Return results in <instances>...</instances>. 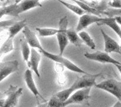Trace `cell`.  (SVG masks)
<instances>
[{
  "mask_svg": "<svg viewBox=\"0 0 121 107\" xmlns=\"http://www.w3.org/2000/svg\"><path fill=\"white\" fill-rule=\"evenodd\" d=\"M101 73H98V74H83L82 76L79 77L75 80V82L72 84V86L69 88L61 90V91L57 92L56 94H55L59 99L62 102H65L68 98L70 97L74 92L77 91L78 89L84 88H88V87H93L96 85V79L98 77H99Z\"/></svg>",
  "mask_w": 121,
  "mask_h": 107,
  "instance_id": "6da1fadb",
  "label": "cell"
},
{
  "mask_svg": "<svg viewBox=\"0 0 121 107\" xmlns=\"http://www.w3.org/2000/svg\"><path fill=\"white\" fill-rule=\"evenodd\" d=\"M104 18L99 17L98 15H94V14H91V13H85L83 15L80 16L79 20H78V24L76 27V31L78 32L82 31L85 28L89 26L92 24H98L102 22Z\"/></svg>",
  "mask_w": 121,
  "mask_h": 107,
  "instance_id": "ba28073f",
  "label": "cell"
},
{
  "mask_svg": "<svg viewBox=\"0 0 121 107\" xmlns=\"http://www.w3.org/2000/svg\"><path fill=\"white\" fill-rule=\"evenodd\" d=\"M19 68V62L17 60L0 62V83L10 74L13 73Z\"/></svg>",
  "mask_w": 121,
  "mask_h": 107,
  "instance_id": "9c48e42d",
  "label": "cell"
},
{
  "mask_svg": "<svg viewBox=\"0 0 121 107\" xmlns=\"http://www.w3.org/2000/svg\"><path fill=\"white\" fill-rule=\"evenodd\" d=\"M72 1H74V0H72Z\"/></svg>",
  "mask_w": 121,
  "mask_h": 107,
  "instance_id": "74e56055",
  "label": "cell"
},
{
  "mask_svg": "<svg viewBox=\"0 0 121 107\" xmlns=\"http://www.w3.org/2000/svg\"><path fill=\"white\" fill-rule=\"evenodd\" d=\"M100 31L104 40V52H107V53L116 52V53L121 54V48L119 43L106 34L103 29H101Z\"/></svg>",
  "mask_w": 121,
  "mask_h": 107,
  "instance_id": "30bf717a",
  "label": "cell"
},
{
  "mask_svg": "<svg viewBox=\"0 0 121 107\" xmlns=\"http://www.w3.org/2000/svg\"><path fill=\"white\" fill-rule=\"evenodd\" d=\"M64 65H62L61 63H58V62H56V65H55V70L57 73H62L63 71H64Z\"/></svg>",
  "mask_w": 121,
  "mask_h": 107,
  "instance_id": "f546056e",
  "label": "cell"
},
{
  "mask_svg": "<svg viewBox=\"0 0 121 107\" xmlns=\"http://www.w3.org/2000/svg\"><path fill=\"white\" fill-rule=\"evenodd\" d=\"M115 66H116V67H117L118 70H119V73L121 74V65H115Z\"/></svg>",
  "mask_w": 121,
  "mask_h": 107,
  "instance_id": "e575fe53",
  "label": "cell"
},
{
  "mask_svg": "<svg viewBox=\"0 0 121 107\" xmlns=\"http://www.w3.org/2000/svg\"><path fill=\"white\" fill-rule=\"evenodd\" d=\"M16 21L12 20V19H8V20H2L0 21V34L4 32V31H8L11 25H13Z\"/></svg>",
  "mask_w": 121,
  "mask_h": 107,
  "instance_id": "4316f807",
  "label": "cell"
},
{
  "mask_svg": "<svg viewBox=\"0 0 121 107\" xmlns=\"http://www.w3.org/2000/svg\"><path fill=\"white\" fill-rule=\"evenodd\" d=\"M0 1H1V2H4V1H5V0H0Z\"/></svg>",
  "mask_w": 121,
  "mask_h": 107,
  "instance_id": "8d00e7d4",
  "label": "cell"
},
{
  "mask_svg": "<svg viewBox=\"0 0 121 107\" xmlns=\"http://www.w3.org/2000/svg\"><path fill=\"white\" fill-rule=\"evenodd\" d=\"M108 5L110 8L121 9V0H111L108 3Z\"/></svg>",
  "mask_w": 121,
  "mask_h": 107,
  "instance_id": "83f0119b",
  "label": "cell"
},
{
  "mask_svg": "<svg viewBox=\"0 0 121 107\" xmlns=\"http://www.w3.org/2000/svg\"><path fill=\"white\" fill-rule=\"evenodd\" d=\"M21 52H22V57L24 61L28 62L30 60L31 49L30 48V45L26 40H22V41H21Z\"/></svg>",
  "mask_w": 121,
  "mask_h": 107,
  "instance_id": "603a6c76",
  "label": "cell"
},
{
  "mask_svg": "<svg viewBox=\"0 0 121 107\" xmlns=\"http://www.w3.org/2000/svg\"><path fill=\"white\" fill-rule=\"evenodd\" d=\"M24 78H25V84H26L28 89L32 92V94L35 96L36 99H39L40 96V92H39V90H38L37 87H36L34 79H33L32 71L30 70V68H28L25 72V76H24ZM40 97H41V96H40Z\"/></svg>",
  "mask_w": 121,
  "mask_h": 107,
  "instance_id": "5bb4252c",
  "label": "cell"
},
{
  "mask_svg": "<svg viewBox=\"0 0 121 107\" xmlns=\"http://www.w3.org/2000/svg\"><path fill=\"white\" fill-rule=\"evenodd\" d=\"M25 26H27V21L26 19H22L20 21H18V22H15L13 25L8 29V34H9V36L8 38H11L13 39L14 36H17V34L20 31H23L24 28Z\"/></svg>",
  "mask_w": 121,
  "mask_h": 107,
  "instance_id": "9a60e30c",
  "label": "cell"
},
{
  "mask_svg": "<svg viewBox=\"0 0 121 107\" xmlns=\"http://www.w3.org/2000/svg\"><path fill=\"white\" fill-rule=\"evenodd\" d=\"M113 107H121V102L118 100V101L116 102V103L114 104V105H113Z\"/></svg>",
  "mask_w": 121,
  "mask_h": 107,
  "instance_id": "4dcf8cb0",
  "label": "cell"
},
{
  "mask_svg": "<svg viewBox=\"0 0 121 107\" xmlns=\"http://www.w3.org/2000/svg\"><path fill=\"white\" fill-rule=\"evenodd\" d=\"M63 103L64 102H62L56 94H54L48 101L47 107H63Z\"/></svg>",
  "mask_w": 121,
  "mask_h": 107,
  "instance_id": "484cf974",
  "label": "cell"
},
{
  "mask_svg": "<svg viewBox=\"0 0 121 107\" xmlns=\"http://www.w3.org/2000/svg\"><path fill=\"white\" fill-rule=\"evenodd\" d=\"M94 87L113 94L114 97L117 98L119 101L121 102V81L110 78L97 84Z\"/></svg>",
  "mask_w": 121,
  "mask_h": 107,
  "instance_id": "277c9868",
  "label": "cell"
},
{
  "mask_svg": "<svg viewBox=\"0 0 121 107\" xmlns=\"http://www.w3.org/2000/svg\"><path fill=\"white\" fill-rule=\"evenodd\" d=\"M117 21V23L119 24V25H121V17H114Z\"/></svg>",
  "mask_w": 121,
  "mask_h": 107,
  "instance_id": "1f68e13d",
  "label": "cell"
},
{
  "mask_svg": "<svg viewBox=\"0 0 121 107\" xmlns=\"http://www.w3.org/2000/svg\"><path fill=\"white\" fill-rule=\"evenodd\" d=\"M35 30L39 36L41 37L53 36H56V34L58 33V29H56V28H39L37 27Z\"/></svg>",
  "mask_w": 121,
  "mask_h": 107,
  "instance_id": "7402d4cb",
  "label": "cell"
},
{
  "mask_svg": "<svg viewBox=\"0 0 121 107\" xmlns=\"http://www.w3.org/2000/svg\"><path fill=\"white\" fill-rule=\"evenodd\" d=\"M4 99H0V107H2L4 105Z\"/></svg>",
  "mask_w": 121,
  "mask_h": 107,
  "instance_id": "836d02e7",
  "label": "cell"
},
{
  "mask_svg": "<svg viewBox=\"0 0 121 107\" xmlns=\"http://www.w3.org/2000/svg\"><path fill=\"white\" fill-rule=\"evenodd\" d=\"M40 53L43 54L45 57L48 58L49 59L52 60L53 62H58V63H61L62 65H64L65 67L68 69V70L74 72V73H82V74H87V73H86L85 71L82 70V68H80L78 66H77L75 63H73L72 62H71L70 60L66 59V58H64L63 56H60V54H54V53H51V52H48L47 51H45L44 48L39 50Z\"/></svg>",
  "mask_w": 121,
  "mask_h": 107,
  "instance_id": "7a4b0ae2",
  "label": "cell"
},
{
  "mask_svg": "<svg viewBox=\"0 0 121 107\" xmlns=\"http://www.w3.org/2000/svg\"><path fill=\"white\" fill-rule=\"evenodd\" d=\"M57 83H58L59 85H65L66 83V78L65 76L64 73H59L58 77H57Z\"/></svg>",
  "mask_w": 121,
  "mask_h": 107,
  "instance_id": "f1b7e54d",
  "label": "cell"
},
{
  "mask_svg": "<svg viewBox=\"0 0 121 107\" xmlns=\"http://www.w3.org/2000/svg\"><path fill=\"white\" fill-rule=\"evenodd\" d=\"M78 35H79L80 38L82 39V42H84L87 46L91 48V49L94 50L96 48V44H95L94 40H93V38L91 37V36L86 31H80L78 32Z\"/></svg>",
  "mask_w": 121,
  "mask_h": 107,
  "instance_id": "ffe728a7",
  "label": "cell"
},
{
  "mask_svg": "<svg viewBox=\"0 0 121 107\" xmlns=\"http://www.w3.org/2000/svg\"><path fill=\"white\" fill-rule=\"evenodd\" d=\"M4 94H3V93H1V92H0V99H3V97H4Z\"/></svg>",
  "mask_w": 121,
  "mask_h": 107,
  "instance_id": "d590c367",
  "label": "cell"
},
{
  "mask_svg": "<svg viewBox=\"0 0 121 107\" xmlns=\"http://www.w3.org/2000/svg\"><path fill=\"white\" fill-rule=\"evenodd\" d=\"M108 25V27H110V28L119 36V37L121 40V27H120V25L117 23L115 18H104L102 22L98 24V25H99V26H101V25Z\"/></svg>",
  "mask_w": 121,
  "mask_h": 107,
  "instance_id": "2e32d148",
  "label": "cell"
},
{
  "mask_svg": "<svg viewBox=\"0 0 121 107\" xmlns=\"http://www.w3.org/2000/svg\"><path fill=\"white\" fill-rule=\"evenodd\" d=\"M67 25L68 20L67 17L64 16L59 21V27H58V33L56 34L57 41H58L59 50H60V55L62 56L65 49L69 43L67 36Z\"/></svg>",
  "mask_w": 121,
  "mask_h": 107,
  "instance_id": "5b68a950",
  "label": "cell"
},
{
  "mask_svg": "<svg viewBox=\"0 0 121 107\" xmlns=\"http://www.w3.org/2000/svg\"><path fill=\"white\" fill-rule=\"evenodd\" d=\"M56 1L60 2V4H62L66 8L69 9L72 12H73V13H75L76 14H78V15H79V16H82L86 13V12L83 9H82L78 5H74V4H68V3L64 2V1H62V0H56Z\"/></svg>",
  "mask_w": 121,
  "mask_h": 107,
  "instance_id": "cb8c5ba5",
  "label": "cell"
},
{
  "mask_svg": "<svg viewBox=\"0 0 121 107\" xmlns=\"http://www.w3.org/2000/svg\"><path fill=\"white\" fill-rule=\"evenodd\" d=\"M36 107H47V103H43V104H39Z\"/></svg>",
  "mask_w": 121,
  "mask_h": 107,
  "instance_id": "d6a6232c",
  "label": "cell"
},
{
  "mask_svg": "<svg viewBox=\"0 0 121 107\" xmlns=\"http://www.w3.org/2000/svg\"><path fill=\"white\" fill-rule=\"evenodd\" d=\"M74 2L77 4V5H78L82 9H83L86 13H91V14H94V15H98L100 14V13L98 11H97L95 9L92 8L91 6H89L84 0H74Z\"/></svg>",
  "mask_w": 121,
  "mask_h": 107,
  "instance_id": "44dd1931",
  "label": "cell"
},
{
  "mask_svg": "<svg viewBox=\"0 0 121 107\" xmlns=\"http://www.w3.org/2000/svg\"><path fill=\"white\" fill-rule=\"evenodd\" d=\"M103 14L108 16V18L121 17V9H113L108 8L103 13Z\"/></svg>",
  "mask_w": 121,
  "mask_h": 107,
  "instance_id": "d4e9b609",
  "label": "cell"
},
{
  "mask_svg": "<svg viewBox=\"0 0 121 107\" xmlns=\"http://www.w3.org/2000/svg\"><path fill=\"white\" fill-rule=\"evenodd\" d=\"M40 59H41V58H40V53L35 48H31L30 60L27 62V64H28L29 68L31 71H33L38 78H40V72H39V64H40Z\"/></svg>",
  "mask_w": 121,
  "mask_h": 107,
  "instance_id": "8fae6325",
  "label": "cell"
},
{
  "mask_svg": "<svg viewBox=\"0 0 121 107\" xmlns=\"http://www.w3.org/2000/svg\"><path fill=\"white\" fill-rule=\"evenodd\" d=\"M92 87L84 88L75 91L70 97L63 103V107L72 104H78V105H89L88 101L90 99V90Z\"/></svg>",
  "mask_w": 121,
  "mask_h": 107,
  "instance_id": "3957f363",
  "label": "cell"
},
{
  "mask_svg": "<svg viewBox=\"0 0 121 107\" xmlns=\"http://www.w3.org/2000/svg\"><path fill=\"white\" fill-rule=\"evenodd\" d=\"M39 1H40V0H39Z\"/></svg>",
  "mask_w": 121,
  "mask_h": 107,
  "instance_id": "f35d334b",
  "label": "cell"
},
{
  "mask_svg": "<svg viewBox=\"0 0 121 107\" xmlns=\"http://www.w3.org/2000/svg\"><path fill=\"white\" fill-rule=\"evenodd\" d=\"M22 32H23V34H24V36H25V40H27V42L29 43L30 46H31L32 48H38L39 50L43 48L41 44H40V40H38L36 35L29 28L28 25L24 28Z\"/></svg>",
  "mask_w": 121,
  "mask_h": 107,
  "instance_id": "4fadbf2b",
  "label": "cell"
},
{
  "mask_svg": "<svg viewBox=\"0 0 121 107\" xmlns=\"http://www.w3.org/2000/svg\"><path fill=\"white\" fill-rule=\"evenodd\" d=\"M85 58H87L89 60L98 62L101 63H110L113 65H121V62L112 57L108 55V53L105 52H101V51H97L93 53H85L84 54Z\"/></svg>",
  "mask_w": 121,
  "mask_h": 107,
  "instance_id": "8992f818",
  "label": "cell"
},
{
  "mask_svg": "<svg viewBox=\"0 0 121 107\" xmlns=\"http://www.w3.org/2000/svg\"><path fill=\"white\" fill-rule=\"evenodd\" d=\"M37 7H43L39 0H22L21 2L17 4V15L19 16V13Z\"/></svg>",
  "mask_w": 121,
  "mask_h": 107,
  "instance_id": "7c38bea8",
  "label": "cell"
},
{
  "mask_svg": "<svg viewBox=\"0 0 121 107\" xmlns=\"http://www.w3.org/2000/svg\"><path fill=\"white\" fill-rule=\"evenodd\" d=\"M4 15H10L18 17L17 15V4H13L9 6H3L0 8V19Z\"/></svg>",
  "mask_w": 121,
  "mask_h": 107,
  "instance_id": "ac0fdd59",
  "label": "cell"
},
{
  "mask_svg": "<svg viewBox=\"0 0 121 107\" xmlns=\"http://www.w3.org/2000/svg\"><path fill=\"white\" fill-rule=\"evenodd\" d=\"M14 47H13V39L11 38H7L5 41L2 44V46H0V60L6 54L9 53L10 52L13 51Z\"/></svg>",
  "mask_w": 121,
  "mask_h": 107,
  "instance_id": "d6986e66",
  "label": "cell"
},
{
  "mask_svg": "<svg viewBox=\"0 0 121 107\" xmlns=\"http://www.w3.org/2000/svg\"><path fill=\"white\" fill-rule=\"evenodd\" d=\"M67 36H68L69 42H71L72 44H74L77 46H80L82 44V40L80 38L78 32L74 28H69V29H67Z\"/></svg>",
  "mask_w": 121,
  "mask_h": 107,
  "instance_id": "e0dca14e",
  "label": "cell"
},
{
  "mask_svg": "<svg viewBox=\"0 0 121 107\" xmlns=\"http://www.w3.org/2000/svg\"><path fill=\"white\" fill-rule=\"evenodd\" d=\"M23 92L22 88H15L10 85L9 89L6 91L7 98L4 99V105L2 107H15L19 102V99Z\"/></svg>",
  "mask_w": 121,
  "mask_h": 107,
  "instance_id": "52a82bcc",
  "label": "cell"
}]
</instances>
